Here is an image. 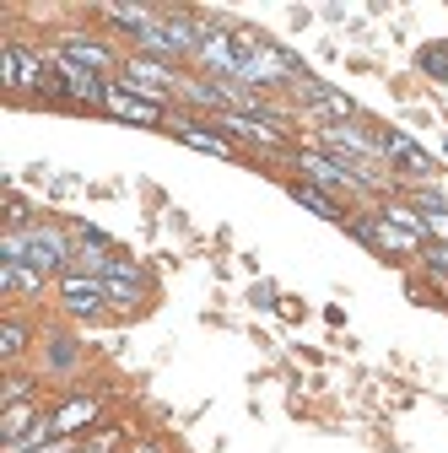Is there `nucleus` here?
Returning a JSON list of instances; mask_svg holds the SVG:
<instances>
[{
    "instance_id": "1",
    "label": "nucleus",
    "mask_w": 448,
    "mask_h": 453,
    "mask_svg": "<svg viewBox=\"0 0 448 453\" xmlns=\"http://www.w3.org/2000/svg\"><path fill=\"white\" fill-rule=\"evenodd\" d=\"M71 254H76L71 226H54V221H33V226H22V233L6 226V233H0V259H27L49 280H60L71 270Z\"/></svg>"
},
{
    "instance_id": "2",
    "label": "nucleus",
    "mask_w": 448,
    "mask_h": 453,
    "mask_svg": "<svg viewBox=\"0 0 448 453\" xmlns=\"http://www.w3.org/2000/svg\"><path fill=\"white\" fill-rule=\"evenodd\" d=\"M238 65H243V49H238V27L233 22H211L200 54H195V76H211V81H238Z\"/></svg>"
},
{
    "instance_id": "3",
    "label": "nucleus",
    "mask_w": 448,
    "mask_h": 453,
    "mask_svg": "<svg viewBox=\"0 0 448 453\" xmlns=\"http://www.w3.org/2000/svg\"><path fill=\"white\" fill-rule=\"evenodd\" d=\"M54 297H60V308H66L76 324H97V319L114 313V308H108V292H103V280H97V275H76V270H66L60 280H54Z\"/></svg>"
},
{
    "instance_id": "4",
    "label": "nucleus",
    "mask_w": 448,
    "mask_h": 453,
    "mask_svg": "<svg viewBox=\"0 0 448 453\" xmlns=\"http://www.w3.org/2000/svg\"><path fill=\"white\" fill-rule=\"evenodd\" d=\"M346 226H351V233H357V238H362V243H367L378 259H389V265H400V259H416V254L427 249V243H416L411 233H400L395 221H383L378 211H373V216H351Z\"/></svg>"
},
{
    "instance_id": "5",
    "label": "nucleus",
    "mask_w": 448,
    "mask_h": 453,
    "mask_svg": "<svg viewBox=\"0 0 448 453\" xmlns=\"http://www.w3.org/2000/svg\"><path fill=\"white\" fill-rule=\"evenodd\" d=\"M103 292H108V308H114V313H141L151 303V275L135 259L114 254V265L103 270Z\"/></svg>"
},
{
    "instance_id": "6",
    "label": "nucleus",
    "mask_w": 448,
    "mask_h": 453,
    "mask_svg": "<svg viewBox=\"0 0 448 453\" xmlns=\"http://www.w3.org/2000/svg\"><path fill=\"white\" fill-rule=\"evenodd\" d=\"M319 141L329 146V157L383 162V130H367L362 119H351V125H319Z\"/></svg>"
},
{
    "instance_id": "7",
    "label": "nucleus",
    "mask_w": 448,
    "mask_h": 453,
    "mask_svg": "<svg viewBox=\"0 0 448 453\" xmlns=\"http://www.w3.org/2000/svg\"><path fill=\"white\" fill-rule=\"evenodd\" d=\"M292 92H297V103H308L324 125H351V119H362V108L346 97V92H335V87H324L319 76H303V81H292Z\"/></svg>"
},
{
    "instance_id": "8",
    "label": "nucleus",
    "mask_w": 448,
    "mask_h": 453,
    "mask_svg": "<svg viewBox=\"0 0 448 453\" xmlns=\"http://www.w3.org/2000/svg\"><path fill=\"white\" fill-rule=\"evenodd\" d=\"M66 54V60H76V65H87V71H97V76H108L114 71L120 76V54H114V43H103V38H92V33H60V43H54Z\"/></svg>"
},
{
    "instance_id": "9",
    "label": "nucleus",
    "mask_w": 448,
    "mask_h": 453,
    "mask_svg": "<svg viewBox=\"0 0 448 453\" xmlns=\"http://www.w3.org/2000/svg\"><path fill=\"white\" fill-rule=\"evenodd\" d=\"M43 71H49V60H43L38 49H22V43H6V49H0V81H6L12 92H38Z\"/></svg>"
},
{
    "instance_id": "10",
    "label": "nucleus",
    "mask_w": 448,
    "mask_h": 453,
    "mask_svg": "<svg viewBox=\"0 0 448 453\" xmlns=\"http://www.w3.org/2000/svg\"><path fill=\"white\" fill-rule=\"evenodd\" d=\"M383 162L395 167V173H411V179H421V184H432V173H437V162L411 141V135H400V130H383Z\"/></svg>"
},
{
    "instance_id": "11",
    "label": "nucleus",
    "mask_w": 448,
    "mask_h": 453,
    "mask_svg": "<svg viewBox=\"0 0 448 453\" xmlns=\"http://www.w3.org/2000/svg\"><path fill=\"white\" fill-rule=\"evenodd\" d=\"M103 421V400L97 394H71L66 405H54V437H81Z\"/></svg>"
},
{
    "instance_id": "12",
    "label": "nucleus",
    "mask_w": 448,
    "mask_h": 453,
    "mask_svg": "<svg viewBox=\"0 0 448 453\" xmlns=\"http://www.w3.org/2000/svg\"><path fill=\"white\" fill-rule=\"evenodd\" d=\"M76 367H81V340H76L71 329H49V334H43V372L66 378V372H76Z\"/></svg>"
},
{
    "instance_id": "13",
    "label": "nucleus",
    "mask_w": 448,
    "mask_h": 453,
    "mask_svg": "<svg viewBox=\"0 0 448 453\" xmlns=\"http://www.w3.org/2000/svg\"><path fill=\"white\" fill-rule=\"evenodd\" d=\"M108 113L114 119H125V125H141V130H167V108H151V103H141V97H130V92H108Z\"/></svg>"
},
{
    "instance_id": "14",
    "label": "nucleus",
    "mask_w": 448,
    "mask_h": 453,
    "mask_svg": "<svg viewBox=\"0 0 448 453\" xmlns=\"http://www.w3.org/2000/svg\"><path fill=\"white\" fill-rule=\"evenodd\" d=\"M43 287H49V275L33 270L27 259H0V292L6 297H43Z\"/></svg>"
},
{
    "instance_id": "15",
    "label": "nucleus",
    "mask_w": 448,
    "mask_h": 453,
    "mask_svg": "<svg viewBox=\"0 0 448 453\" xmlns=\"http://www.w3.org/2000/svg\"><path fill=\"white\" fill-rule=\"evenodd\" d=\"M97 17L114 27V33H130V43H135V38H141L162 12H157V6H125V0H108V6H97Z\"/></svg>"
},
{
    "instance_id": "16",
    "label": "nucleus",
    "mask_w": 448,
    "mask_h": 453,
    "mask_svg": "<svg viewBox=\"0 0 448 453\" xmlns=\"http://www.w3.org/2000/svg\"><path fill=\"white\" fill-rule=\"evenodd\" d=\"M33 319L27 313H12V319H0V362L6 367H17L22 357H27V346H33Z\"/></svg>"
},
{
    "instance_id": "17",
    "label": "nucleus",
    "mask_w": 448,
    "mask_h": 453,
    "mask_svg": "<svg viewBox=\"0 0 448 453\" xmlns=\"http://www.w3.org/2000/svg\"><path fill=\"white\" fill-rule=\"evenodd\" d=\"M43 421V405L38 400H22V405H0V442L6 448H17L33 426Z\"/></svg>"
},
{
    "instance_id": "18",
    "label": "nucleus",
    "mask_w": 448,
    "mask_h": 453,
    "mask_svg": "<svg viewBox=\"0 0 448 453\" xmlns=\"http://www.w3.org/2000/svg\"><path fill=\"white\" fill-rule=\"evenodd\" d=\"M167 130H174L184 146H200V151H211V157H238L228 135H221V130H205V125H195V119H167Z\"/></svg>"
},
{
    "instance_id": "19",
    "label": "nucleus",
    "mask_w": 448,
    "mask_h": 453,
    "mask_svg": "<svg viewBox=\"0 0 448 453\" xmlns=\"http://www.w3.org/2000/svg\"><path fill=\"white\" fill-rule=\"evenodd\" d=\"M292 200H297L303 211H313V216H324V221H341V226L351 221L341 200H329V189H319V184H308V179H297V184H292Z\"/></svg>"
},
{
    "instance_id": "20",
    "label": "nucleus",
    "mask_w": 448,
    "mask_h": 453,
    "mask_svg": "<svg viewBox=\"0 0 448 453\" xmlns=\"http://www.w3.org/2000/svg\"><path fill=\"white\" fill-rule=\"evenodd\" d=\"M378 216H383V221H395L400 233H411L416 243H432V238H427V216H421L411 200H383V205H378Z\"/></svg>"
},
{
    "instance_id": "21",
    "label": "nucleus",
    "mask_w": 448,
    "mask_h": 453,
    "mask_svg": "<svg viewBox=\"0 0 448 453\" xmlns=\"http://www.w3.org/2000/svg\"><path fill=\"white\" fill-rule=\"evenodd\" d=\"M38 394V372H6V383H0V405H22V400H33Z\"/></svg>"
},
{
    "instance_id": "22",
    "label": "nucleus",
    "mask_w": 448,
    "mask_h": 453,
    "mask_svg": "<svg viewBox=\"0 0 448 453\" xmlns=\"http://www.w3.org/2000/svg\"><path fill=\"white\" fill-rule=\"evenodd\" d=\"M416 65H421V76H432V81H448V49H443V43H427V49L416 54Z\"/></svg>"
},
{
    "instance_id": "23",
    "label": "nucleus",
    "mask_w": 448,
    "mask_h": 453,
    "mask_svg": "<svg viewBox=\"0 0 448 453\" xmlns=\"http://www.w3.org/2000/svg\"><path fill=\"white\" fill-rule=\"evenodd\" d=\"M416 259H421V265L432 270V280H448V249H443V243H427V249H421Z\"/></svg>"
},
{
    "instance_id": "24",
    "label": "nucleus",
    "mask_w": 448,
    "mask_h": 453,
    "mask_svg": "<svg viewBox=\"0 0 448 453\" xmlns=\"http://www.w3.org/2000/svg\"><path fill=\"white\" fill-rule=\"evenodd\" d=\"M427 238L448 249V211H432V216H427Z\"/></svg>"
},
{
    "instance_id": "25",
    "label": "nucleus",
    "mask_w": 448,
    "mask_h": 453,
    "mask_svg": "<svg viewBox=\"0 0 448 453\" xmlns=\"http://www.w3.org/2000/svg\"><path fill=\"white\" fill-rule=\"evenodd\" d=\"M27 453H76V437H54L43 448H27Z\"/></svg>"
},
{
    "instance_id": "26",
    "label": "nucleus",
    "mask_w": 448,
    "mask_h": 453,
    "mask_svg": "<svg viewBox=\"0 0 448 453\" xmlns=\"http://www.w3.org/2000/svg\"><path fill=\"white\" fill-rule=\"evenodd\" d=\"M125 453H162V442H135V448H125Z\"/></svg>"
}]
</instances>
